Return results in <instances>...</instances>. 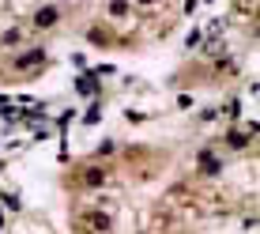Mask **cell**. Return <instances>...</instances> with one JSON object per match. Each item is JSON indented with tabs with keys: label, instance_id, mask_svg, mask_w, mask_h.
Segmentation results:
<instances>
[{
	"label": "cell",
	"instance_id": "obj_3",
	"mask_svg": "<svg viewBox=\"0 0 260 234\" xmlns=\"http://www.w3.org/2000/svg\"><path fill=\"white\" fill-rule=\"evenodd\" d=\"M76 91H79V95H98L94 76H79V79H76Z\"/></svg>",
	"mask_w": 260,
	"mask_h": 234
},
{
	"label": "cell",
	"instance_id": "obj_9",
	"mask_svg": "<svg viewBox=\"0 0 260 234\" xmlns=\"http://www.w3.org/2000/svg\"><path fill=\"white\" fill-rule=\"evenodd\" d=\"M0 42H4V46H15V42H19V31H8L4 38H0Z\"/></svg>",
	"mask_w": 260,
	"mask_h": 234
},
{
	"label": "cell",
	"instance_id": "obj_2",
	"mask_svg": "<svg viewBox=\"0 0 260 234\" xmlns=\"http://www.w3.org/2000/svg\"><path fill=\"white\" fill-rule=\"evenodd\" d=\"M219 170H222L219 159H215L211 151H204V155H200V174H219Z\"/></svg>",
	"mask_w": 260,
	"mask_h": 234
},
{
	"label": "cell",
	"instance_id": "obj_1",
	"mask_svg": "<svg viewBox=\"0 0 260 234\" xmlns=\"http://www.w3.org/2000/svg\"><path fill=\"white\" fill-rule=\"evenodd\" d=\"M83 227L94 230V234H110L113 230V219L106 212H91V215H83Z\"/></svg>",
	"mask_w": 260,
	"mask_h": 234
},
{
	"label": "cell",
	"instance_id": "obj_10",
	"mask_svg": "<svg viewBox=\"0 0 260 234\" xmlns=\"http://www.w3.org/2000/svg\"><path fill=\"white\" fill-rule=\"evenodd\" d=\"M140 4H155V0H140Z\"/></svg>",
	"mask_w": 260,
	"mask_h": 234
},
{
	"label": "cell",
	"instance_id": "obj_7",
	"mask_svg": "<svg viewBox=\"0 0 260 234\" xmlns=\"http://www.w3.org/2000/svg\"><path fill=\"white\" fill-rule=\"evenodd\" d=\"M83 182H87V185H102V170H87Z\"/></svg>",
	"mask_w": 260,
	"mask_h": 234
},
{
	"label": "cell",
	"instance_id": "obj_6",
	"mask_svg": "<svg viewBox=\"0 0 260 234\" xmlns=\"http://www.w3.org/2000/svg\"><path fill=\"white\" fill-rule=\"evenodd\" d=\"M226 143H230V148H245V143H249V132H230Z\"/></svg>",
	"mask_w": 260,
	"mask_h": 234
},
{
	"label": "cell",
	"instance_id": "obj_8",
	"mask_svg": "<svg viewBox=\"0 0 260 234\" xmlns=\"http://www.w3.org/2000/svg\"><path fill=\"white\" fill-rule=\"evenodd\" d=\"M110 12H113V15H124V12H128V4H124V0H113Z\"/></svg>",
	"mask_w": 260,
	"mask_h": 234
},
{
	"label": "cell",
	"instance_id": "obj_5",
	"mask_svg": "<svg viewBox=\"0 0 260 234\" xmlns=\"http://www.w3.org/2000/svg\"><path fill=\"white\" fill-rule=\"evenodd\" d=\"M34 23H38V26H53V23H57V8H42V12L34 15Z\"/></svg>",
	"mask_w": 260,
	"mask_h": 234
},
{
	"label": "cell",
	"instance_id": "obj_4",
	"mask_svg": "<svg viewBox=\"0 0 260 234\" xmlns=\"http://www.w3.org/2000/svg\"><path fill=\"white\" fill-rule=\"evenodd\" d=\"M42 61H46V53H42V49H30L26 57H19V65H15V68H30V65H42Z\"/></svg>",
	"mask_w": 260,
	"mask_h": 234
}]
</instances>
